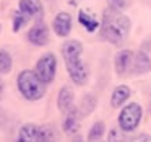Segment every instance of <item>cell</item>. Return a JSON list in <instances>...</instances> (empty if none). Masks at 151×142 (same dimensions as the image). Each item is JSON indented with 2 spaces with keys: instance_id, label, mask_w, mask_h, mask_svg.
Instances as JSON below:
<instances>
[{
  "instance_id": "1",
  "label": "cell",
  "mask_w": 151,
  "mask_h": 142,
  "mask_svg": "<svg viewBox=\"0 0 151 142\" xmlns=\"http://www.w3.org/2000/svg\"><path fill=\"white\" fill-rule=\"evenodd\" d=\"M130 18L125 17L122 12L115 10H107L102 15V23H101V36L107 43L120 46L125 39H127L128 33H130Z\"/></svg>"
},
{
  "instance_id": "2",
  "label": "cell",
  "mask_w": 151,
  "mask_h": 142,
  "mask_svg": "<svg viewBox=\"0 0 151 142\" xmlns=\"http://www.w3.org/2000/svg\"><path fill=\"white\" fill-rule=\"evenodd\" d=\"M17 88H18V93L26 101H31V103L42 100L47 92V85H44L41 82L33 69H23L21 72H18Z\"/></svg>"
},
{
  "instance_id": "3",
  "label": "cell",
  "mask_w": 151,
  "mask_h": 142,
  "mask_svg": "<svg viewBox=\"0 0 151 142\" xmlns=\"http://www.w3.org/2000/svg\"><path fill=\"white\" fill-rule=\"evenodd\" d=\"M34 74L44 85H50L57 75V57L54 52H44L34 64Z\"/></svg>"
},
{
  "instance_id": "4",
  "label": "cell",
  "mask_w": 151,
  "mask_h": 142,
  "mask_svg": "<svg viewBox=\"0 0 151 142\" xmlns=\"http://www.w3.org/2000/svg\"><path fill=\"white\" fill-rule=\"evenodd\" d=\"M143 118V109L138 103H128L119 113V127L124 132H133L140 126V121Z\"/></svg>"
},
{
  "instance_id": "5",
  "label": "cell",
  "mask_w": 151,
  "mask_h": 142,
  "mask_svg": "<svg viewBox=\"0 0 151 142\" xmlns=\"http://www.w3.org/2000/svg\"><path fill=\"white\" fill-rule=\"evenodd\" d=\"M50 39V34H49V26L46 25L44 20H36L26 31V41L29 44L36 47H42L47 46Z\"/></svg>"
},
{
  "instance_id": "6",
  "label": "cell",
  "mask_w": 151,
  "mask_h": 142,
  "mask_svg": "<svg viewBox=\"0 0 151 142\" xmlns=\"http://www.w3.org/2000/svg\"><path fill=\"white\" fill-rule=\"evenodd\" d=\"M65 67H67L70 80H72L75 85H78V87L86 85V82H88V79H89V72H88L86 64L81 60V57H75V59L65 60Z\"/></svg>"
},
{
  "instance_id": "7",
  "label": "cell",
  "mask_w": 151,
  "mask_h": 142,
  "mask_svg": "<svg viewBox=\"0 0 151 142\" xmlns=\"http://www.w3.org/2000/svg\"><path fill=\"white\" fill-rule=\"evenodd\" d=\"M72 26H73V20L68 12H59L52 20V31L59 38L68 36L72 33Z\"/></svg>"
},
{
  "instance_id": "8",
  "label": "cell",
  "mask_w": 151,
  "mask_h": 142,
  "mask_svg": "<svg viewBox=\"0 0 151 142\" xmlns=\"http://www.w3.org/2000/svg\"><path fill=\"white\" fill-rule=\"evenodd\" d=\"M18 10L29 20H44V7L41 0H18Z\"/></svg>"
},
{
  "instance_id": "9",
  "label": "cell",
  "mask_w": 151,
  "mask_h": 142,
  "mask_svg": "<svg viewBox=\"0 0 151 142\" xmlns=\"http://www.w3.org/2000/svg\"><path fill=\"white\" fill-rule=\"evenodd\" d=\"M133 59L135 52L130 49H122L115 54L114 57V69L117 72V75H124V74L130 72L133 67Z\"/></svg>"
},
{
  "instance_id": "10",
  "label": "cell",
  "mask_w": 151,
  "mask_h": 142,
  "mask_svg": "<svg viewBox=\"0 0 151 142\" xmlns=\"http://www.w3.org/2000/svg\"><path fill=\"white\" fill-rule=\"evenodd\" d=\"M75 106V92L70 85H63L57 93V108L60 113L67 114Z\"/></svg>"
},
{
  "instance_id": "11",
  "label": "cell",
  "mask_w": 151,
  "mask_h": 142,
  "mask_svg": "<svg viewBox=\"0 0 151 142\" xmlns=\"http://www.w3.org/2000/svg\"><path fill=\"white\" fill-rule=\"evenodd\" d=\"M80 118H81V114L78 111V106H73L63 118V122H62L63 132L68 135H76V132L80 129Z\"/></svg>"
},
{
  "instance_id": "12",
  "label": "cell",
  "mask_w": 151,
  "mask_h": 142,
  "mask_svg": "<svg viewBox=\"0 0 151 142\" xmlns=\"http://www.w3.org/2000/svg\"><path fill=\"white\" fill-rule=\"evenodd\" d=\"M60 54H62L63 60H70L75 57H81L83 54V44L78 39H67L60 47Z\"/></svg>"
},
{
  "instance_id": "13",
  "label": "cell",
  "mask_w": 151,
  "mask_h": 142,
  "mask_svg": "<svg viewBox=\"0 0 151 142\" xmlns=\"http://www.w3.org/2000/svg\"><path fill=\"white\" fill-rule=\"evenodd\" d=\"M151 70V59L143 49L135 52V59H133V67H132V72L137 74V75H143L148 74Z\"/></svg>"
},
{
  "instance_id": "14",
  "label": "cell",
  "mask_w": 151,
  "mask_h": 142,
  "mask_svg": "<svg viewBox=\"0 0 151 142\" xmlns=\"http://www.w3.org/2000/svg\"><path fill=\"white\" fill-rule=\"evenodd\" d=\"M78 23L85 28L88 33H94L101 28V21L88 10H80L78 12Z\"/></svg>"
},
{
  "instance_id": "15",
  "label": "cell",
  "mask_w": 151,
  "mask_h": 142,
  "mask_svg": "<svg viewBox=\"0 0 151 142\" xmlns=\"http://www.w3.org/2000/svg\"><path fill=\"white\" fill-rule=\"evenodd\" d=\"M96 106H98V98H96L94 93H85L81 96V100H80V105H78V111L81 114V118L89 116L96 109Z\"/></svg>"
},
{
  "instance_id": "16",
  "label": "cell",
  "mask_w": 151,
  "mask_h": 142,
  "mask_svg": "<svg viewBox=\"0 0 151 142\" xmlns=\"http://www.w3.org/2000/svg\"><path fill=\"white\" fill-rule=\"evenodd\" d=\"M130 88L127 85H119L114 88L111 95V106L112 108H122L128 98H130Z\"/></svg>"
},
{
  "instance_id": "17",
  "label": "cell",
  "mask_w": 151,
  "mask_h": 142,
  "mask_svg": "<svg viewBox=\"0 0 151 142\" xmlns=\"http://www.w3.org/2000/svg\"><path fill=\"white\" fill-rule=\"evenodd\" d=\"M13 69V56L7 47H0V75H8Z\"/></svg>"
},
{
  "instance_id": "18",
  "label": "cell",
  "mask_w": 151,
  "mask_h": 142,
  "mask_svg": "<svg viewBox=\"0 0 151 142\" xmlns=\"http://www.w3.org/2000/svg\"><path fill=\"white\" fill-rule=\"evenodd\" d=\"M37 132H39V126L34 124V122H26L18 129V135L26 142H36Z\"/></svg>"
},
{
  "instance_id": "19",
  "label": "cell",
  "mask_w": 151,
  "mask_h": 142,
  "mask_svg": "<svg viewBox=\"0 0 151 142\" xmlns=\"http://www.w3.org/2000/svg\"><path fill=\"white\" fill-rule=\"evenodd\" d=\"M57 139L55 127L50 124H42L39 126V132H37L36 142H54Z\"/></svg>"
},
{
  "instance_id": "20",
  "label": "cell",
  "mask_w": 151,
  "mask_h": 142,
  "mask_svg": "<svg viewBox=\"0 0 151 142\" xmlns=\"http://www.w3.org/2000/svg\"><path fill=\"white\" fill-rule=\"evenodd\" d=\"M106 132V126L102 121H96L94 124L91 126V129L88 131V137H86V141L88 142H99L102 139V135H104Z\"/></svg>"
},
{
  "instance_id": "21",
  "label": "cell",
  "mask_w": 151,
  "mask_h": 142,
  "mask_svg": "<svg viewBox=\"0 0 151 142\" xmlns=\"http://www.w3.org/2000/svg\"><path fill=\"white\" fill-rule=\"evenodd\" d=\"M29 21H31L29 18H28L26 15H23L20 10L13 12V15H12V31H13V33H18V31L23 30Z\"/></svg>"
},
{
  "instance_id": "22",
  "label": "cell",
  "mask_w": 151,
  "mask_h": 142,
  "mask_svg": "<svg viewBox=\"0 0 151 142\" xmlns=\"http://www.w3.org/2000/svg\"><path fill=\"white\" fill-rule=\"evenodd\" d=\"M125 141V132L120 127H111L107 132V142H124Z\"/></svg>"
},
{
  "instance_id": "23",
  "label": "cell",
  "mask_w": 151,
  "mask_h": 142,
  "mask_svg": "<svg viewBox=\"0 0 151 142\" xmlns=\"http://www.w3.org/2000/svg\"><path fill=\"white\" fill-rule=\"evenodd\" d=\"M106 2L109 5L107 8L115 10V12H122V10L130 7V0H106Z\"/></svg>"
},
{
  "instance_id": "24",
  "label": "cell",
  "mask_w": 151,
  "mask_h": 142,
  "mask_svg": "<svg viewBox=\"0 0 151 142\" xmlns=\"http://www.w3.org/2000/svg\"><path fill=\"white\" fill-rule=\"evenodd\" d=\"M10 124V114L7 113V109L0 106V131H5Z\"/></svg>"
},
{
  "instance_id": "25",
  "label": "cell",
  "mask_w": 151,
  "mask_h": 142,
  "mask_svg": "<svg viewBox=\"0 0 151 142\" xmlns=\"http://www.w3.org/2000/svg\"><path fill=\"white\" fill-rule=\"evenodd\" d=\"M128 142H150V139H148L146 134H138V135H135V137H132Z\"/></svg>"
},
{
  "instance_id": "26",
  "label": "cell",
  "mask_w": 151,
  "mask_h": 142,
  "mask_svg": "<svg viewBox=\"0 0 151 142\" xmlns=\"http://www.w3.org/2000/svg\"><path fill=\"white\" fill-rule=\"evenodd\" d=\"M4 95H5V82L2 80V75H0V100L4 98Z\"/></svg>"
},
{
  "instance_id": "27",
  "label": "cell",
  "mask_w": 151,
  "mask_h": 142,
  "mask_svg": "<svg viewBox=\"0 0 151 142\" xmlns=\"http://www.w3.org/2000/svg\"><path fill=\"white\" fill-rule=\"evenodd\" d=\"M72 142H85V141H83V139L80 137V135H75V137H73V141H72Z\"/></svg>"
},
{
  "instance_id": "28",
  "label": "cell",
  "mask_w": 151,
  "mask_h": 142,
  "mask_svg": "<svg viewBox=\"0 0 151 142\" xmlns=\"http://www.w3.org/2000/svg\"><path fill=\"white\" fill-rule=\"evenodd\" d=\"M15 142H26V141H24V139H21V137H20V135H18V137H17V139H15Z\"/></svg>"
},
{
  "instance_id": "29",
  "label": "cell",
  "mask_w": 151,
  "mask_h": 142,
  "mask_svg": "<svg viewBox=\"0 0 151 142\" xmlns=\"http://www.w3.org/2000/svg\"><path fill=\"white\" fill-rule=\"evenodd\" d=\"M150 111H151V100H150Z\"/></svg>"
},
{
  "instance_id": "30",
  "label": "cell",
  "mask_w": 151,
  "mask_h": 142,
  "mask_svg": "<svg viewBox=\"0 0 151 142\" xmlns=\"http://www.w3.org/2000/svg\"><path fill=\"white\" fill-rule=\"evenodd\" d=\"M0 33H2V25H0Z\"/></svg>"
},
{
  "instance_id": "31",
  "label": "cell",
  "mask_w": 151,
  "mask_h": 142,
  "mask_svg": "<svg viewBox=\"0 0 151 142\" xmlns=\"http://www.w3.org/2000/svg\"><path fill=\"white\" fill-rule=\"evenodd\" d=\"M46 2H54V0H46Z\"/></svg>"
}]
</instances>
